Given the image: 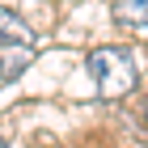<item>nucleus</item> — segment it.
Returning <instances> with one entry per match:
<instances>
[{
	"label": "nucleus",
	"instance_id": "f257e3e1",
	"mask_svg": "<svg viewBox=\"0 0 148 148\" xmlns=\"http://www.w3.org/2000/svg\"><path fill=\"white\" fill-rule=\"evenodd\" d=\"M85 64H89L102 97H127L136 89V59L123 47H97V51H89Z\"/></svg>",
	"mask_w": 148,
	"mask_h": 148
},
{
	"label": "nucleus",
	"instance_id": "f03ea898",
	"mask_svg": "<svg viewBox=\"0 0 148 148\" xmlns=\"http://www.w3.org/2000/svg\"><path fill=\"white\" fill-rule=\"evenodd\" d=\"M30 59H34V42H0V85H9L17 72H25Z\"/></svg>",
	"mask_w": 148,
	"mask_h": 148
},
{
	"label": "nucleus",
	"instance_id": "7ed1b4c3",
	"mask_svg": "<svg viewBox=\"0 0 148 148\" xmlns=\"http://www.w3.org/2000/svg\"><path fill=\"white\" fill-rule=\"evenodd\" d=\"M114 21L148 34V0H114Z\"/></svg>",
	"mask_w": 148,
	"mask_h": 148
},
{
	"label": "nucleus",
	"instance_id": "20e7f679",
	"mask_svg": "<svg viewBox=\"0 0 148 148\" xmlns=\"http://www.w3.org/2000/svg\"><path fill=\"white\" fill-rule=\"evenodd\" d=\"M0 42H34V30H30L17 13L0 9Z\"/></svg>",
	"mask_w": 148,
	"mask_h": 148
}]
</instances>
